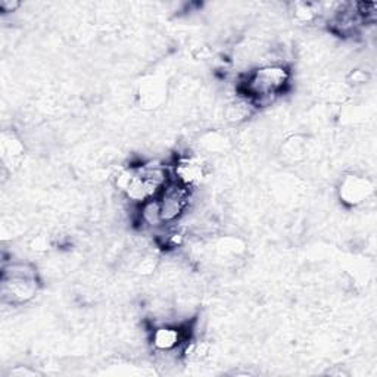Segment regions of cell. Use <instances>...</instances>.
<instances>
[{
	"mask_svg": "<svg viewBox=\"0 0 377 377\" xmlns=\"http://www.w3.org/2000/svg\"><path fill=\"white\" fill-rule=\"evenodd\" d=\"M292 74L283 64H264L247 73L241 83L242 96L250 99L254 105L274 101L289 87Z\"/></svg>",
	"mask_w": 377,
	"mask_h": 377,
	"instance_id": "1",
	"label": "cell"
},
{
	"mask_svg": "<svg viewBox=\"0 0 377 377\" xmlns=\"http://www.w3.org/2000/svg\"><path fill=\"white\" fill-rule=\"evenodd\" d=\"M156 201L160 204L164 224L174 223L187 210L188 201H191V188L175 180H170L162 188V192L156 196Z\"/></svg>",
	"mask_w": 377,
	"mask_h": 377,
	"instance_id": "2",
	"label": "cell"
},
{
	"mask_svg": "<svg viewBox=\"0 0 377 377\" xmlns=\"http://www.w3.org/2000/svg\"><path fill=\"white\" fill-rule=\"evenodd\" d=\"M38 277L2 276V297L9 305H24L29 302L38 292Z\"/></svg>",
	"mask_w": 377,
	"mask_h": 377,
	"instance_id": "3",
	"label": "cell"
},
{
	"mask_svg": "<svg viewBox=\"0 0 377 377\" xmlns=\"http://www.w3.org/2000/svg\"><path fill=\"white\" fill-rule=\"evenodd\" d=\"M339 199L348 206H360L370 199L374 193V183L369 177L358 174H348L337 188Z\"/></svg>",
	"mask_w": 377,
	"mask_h": 377,
	"instance_id": "4",
	"label": "cell"
},
{
	"mask_svg": "<svg viewBox=\"0 0 377 377\" xmlns=\"http://www.w3.org/2000/svg\"><path fill=\"white\" fill-rule=\"evenodd\" d=\"M205 175V164L201 161V158L183 156L174 165V180L191 191L204 182Z\"/></svg>",
	"mask_w": 377,
	"mask_h": 377,
	"instance_id": "5",
	"label": "cell"
},
{
	"mask_svg": "<svg viewBox=\"0 0 377 377\" xmlns=\"http://www.w3.org/2000/svg\"><path fill=\"white\" fill-rule=\"evenodd\" d=\"M186 336L180 326L162 324L152 332L151 342L158 352H171L182 346Z\"/></svg>",
	"mask_w": 377,
	"mask_h": 377,
	"instance_id": "6",
	"label": "cell"
},
{
	"mask_svg": "<svg viewBox=\"0 0 377 377\" xmlns=\"http://www.w3.org/2000/svg\"><path fill=\"white\" fill-rule=\"evenodd\" d=\"M255 105L246 97L236 99L224 108V120L230 124H242L254 114Z\"/></svg>",
	"mask_w": 377,
	"mask_h": 377,
	"instance_id": "7",
	"label": "cell"
},
{
	"mask_svg": "<svg viewBox=\"0 0 377 377\" xmlns=\"http://www.w3.org/2000/svg\"><path fill=\"white\" fill-rule=\"evenodd\" d=\"M165 99V88L160 83L149 82L143 84L141 90V104L146 109H155L161 106Z\"/></svg>",
	"mask_w": 377,
	"mask_h": 377,
	"instance_id": "8",
	"label": "cell"
},
{
	"mask_svg": "<svg viewBox=\"0 0 377 377\" xmlns=\"http://www.w3.org/2000/svg\"><path fill=\"white\" fill-rule=\"evenodd\" d=\"M229 138L217 132H210L204 134L199 141V146H202L205 151L210 154H224L227 149H229Z\"/></svg>",
	"mask_w": 377,
	"mask_h": 377,
	"instance_id": "9",
	"label": "cell"
},
{
	"mask_svg": "<svg viewBox=\"0 0 377 377\" xmlns=\"http://www.w3.org/2000/svg\"><path fill=\"white\" fill-rule=\"evenodd\" d=\"M211 352V345L206 341L197 339V341H187V345L184 348V356L187 361L192 363H201L205 358H208V355Z\"/></svg>",
	"mask_w": 377,
	"mask_h": 377,
	"instance_id": "10",
	"label": "cell"
},
{
	"mask_svg": "<svg viewBox=\"0 0 377 377\" xmlns=\"http://www.w3.org/2000/svg\"><path fill=\"white\" fill-rule=\"evenodd\" d=\"M317 9L311 3H297L293 9V16L300 23H310L315 18Z\"/></svg>",
	"mask_w": 377,
	"mask_h": 377,
	"instance_id": "11",
	"label": "cell"
},
{
	"mask_svg": "<svg viewBox=\"0 0 377 377\" xmlns=\"http://www.w3.org/2000/svg\"><path fill=\"white\" fill-rule=\"evenodd\" d=\"M156 269H158V260L152 255L143 258V260L137 265V271L143 276H149V274L155 273Z\"/></svg>",
	"mask_w": 377,
	"mask_h": 377,
	"instance_id": "12",
	"label": "cell"
},
{
	"mask_svg": "<svg viewBox=\"0 0 377 377\" xmlns=\"http://www.w3.org/2000/svg\"><path fill=\"white\" fill-rule=\"evenodd\" d=\"M367 80H369V74L363 71V69H352L348 75V82L354 86L364 84V83H367Z\"/></svg>",
	"mask_w": 377,
	"mask_h": 377,
	"instance_id": "13",
	"label": "cell"
},
{
	"mask_svg": "<svg viewBox=\"0 0 377 377\" xmlns=\"http://www.w3.org/2000/svg\"><path fill=\"white\" fill-rule=\"evenodd\" d=\"M19 6H21V3L15 2V0H2V2H0V11L3 14H11L15 12Z\"/></svg>",
	"mask_w": 377,
	"mask_h": 377,
	"instance_id": "14",
	"label": "cell"
}]
</instances>
